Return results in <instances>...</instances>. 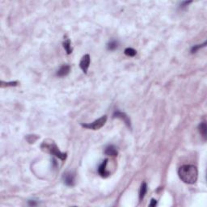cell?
<instances>
[{"label": "cell", "instance_id": "1", "mask_svg": "<svg viewBox=\"0 0 207 207\" xmlns=\"http://www.w3.org/2000/svg\"><path fill=\"white\" fill-rule=\"evenodd\" d=\"M178 175L182 181L189 185H193L197 180V168L193 165H184L179 168Z\"/></svg>", "mask_w": 207, "mask_h": 207}, {"label": "cell", "instance_id": "2", "mask_svg": "<svg viewBox=\"0 0 207 207\" xmlns=\"http://www.w3.org/2000/svg\"><path fill=\"white\" fill-rule=\"evenodd\" d=\"M41 148L45 150V151L50 153L51 155L58 157L60 160H65L66 159V154L61 152L57 145L53 141H50L49 142H48L47 141H44L43 144L41 145Z\"/></svg>", "mask_w": 207, "mask_h": 207}, {"label": "cell", "instance_id": "3", "mask_svg": "<svg viewBox=\"0 0 207 207\" xmlns=\"http://www.w3.org/2000/svg\"><path fill=\"white\" fill-rule=\"evenodd\" d=\"M106 121H107V116H103L100 118H99L93 122H91V123L84 124V125H83V126L87 128V129L93 130H100V128H102L105 125V124L106 123Z\"/></svg>", "mask_w": 207, "mask_h": 207}, {"label": "cell", "instance_id": "4", "mask_svg": "<svg viewBox=\"0 0 207 207\" xmlns=\"http://www.w3.org/2000/svg\"><path fill=\"white\" fill-rule=\"evenodd\" d=\"M90 62H91V59H90L89 54L84 55V57L82 58V59H81V61H80V68L83 70V71H84L85 74H87L88 67H89V66H90Z\"/></svg>", "mask_w": 207, "mask_h": 207}, {"label": "cell", "instance_id": "5", "mask_svg": "<svg viewBox=\"0 0 207 207\" xmlns=\"http://www.w3.org/2000/svg\"><path fill=\"white\" fill-rule=\"evenodd\" d=\"M63 181L67 186H73L75 185V175L72 172H66L63 175Z\"/></svg>", "mask_w": 207, "mask_h": 207}, {"label": "cell", "instance_id": "6", "mask_svg": "<svg viewBox=\"0 0 207 207\" xmlns=\"http://www.w3.org/2000/svg\"><path fill=\"white\" fill-rule=\"evenodd\" d=\"M113 116H114V117H116V118H119L121 120H122L129 127H131L130 120V118L128 117L127 115L125 113H122V112H120V111H116V112L114 113V114H113Z\"/></svg>", "mask_w": 207, "mask_h": 207}, {"label": "cell", "instance_id": "7", "mask_svg": "<svg viewBox=\"0 0 207 207\" xmlns=\"http://www.w3.org/2000/svg\"><path fill=\"white\" fill-rule=\"evenodd\" d=\"M107 164H108V160H105V161H103V163L99 166L98 172L102 177H107V176H109V172L108 171H106Z\"/></svg>", "mask_w": 207, "mask_h": 207}, {"label": "cell", "instance_id": "8", "mask_svg": "<svg viewBox=\"0 0 207 207\" xmlns=\"http://www.w3.org/2000/svg\"><path fill=\"white\" fill-rule=\"evenodd\" d=\"M70 66L69 65H63L60 67L57 72V75L59 77H65L70 73Z\"/></svg>", "mask_w": 207, "mask_h": 207}, {"label": "cell", "instance_id": "9", "mask_svg": "<svg viewBox=\"0 0 207 207\" xmlns=\"http://www.w3.org/2000/svg\"><path fill=\"white\" fill-rule=\"evenodd\" d=\"M105 154L109 156H116L117 155V150L113 145L109 146L108 147H106Z\"/></svg>", "mask_w": 207, "mask_h": 207}, {"label": "cell", "instance_id": "10", "mask_svg": "<svg viewBox=\"0 0 207 207\" xmlns=\"http://www.w3.org/2000/svg\"><path fill=\"white\" fill-rule=\"evenodd\" d=\"M146 192H147V185H146V183H142L141 188H140V190H139V199H140V201H142L144 198Z\"/></svg>", "mask_w": 207, "mask_h": 207}, {"label": "cell", "instance_id": "11", "mask_svg": "<svg viewBox=\"0 0 207 207\" xmlns=\"http://www.w3.org/2000/svg\"><path fill=\"white\" fill-rule=\"evenodd\" d=\"M198 129H199V132H200L201 135L202 136V138H204V139H206V122H201V123L199 125V127H198Z\"/></svg>", "mask_w": 207, "mask_h": 207}, {"label": "cell", "instance_id": "12", "mask_svg": "<svg viewBox=\"0 0 207 207\" xmlns=\"http://www.w3.org/2000/svg\"><path fill=\"white\" fill-rule=\"evenodd\" d=\"M63 47L65 49V50L66 51L67 54H70L72 53V48H71V45H70V39L65 40V41L63 42Z\"/></svg>", "mask_w": 207, "mask_h": 207}, {"label": "cell", "instance_id": "13", "mask_svg": "<svg viewBox=\"0 0 207 207\" xmlns=\"http://www.w3.org/2000/svg\"><path fill=\"white\" fill-rule=\"evenodd\" d=\"M108 49L109 50H115L118 47V41L116 40H112L108 44Z\"/></svg>", "mask_w": 207, "mask_h": 207}, {"label": "cell", "instance_id": "14", "mask_svg": "<svg viewBox=\"0 0 207 207\" xmlns=\"http://www.w3.org/2000/svg\"><path fill=\"white\" fill-rule=\"evenodd\" d=\"M137 54V52L133 48H126L125 49V54L128 57H135Z\"/></svg>", "mask_w": 207, "mask_h": 207}, {"label": "cell", "instance_id": "15", "mask_svg": "<svg viewBox=\"0 0 207 207\" xmlns=\"http://www.w3.org/2000/svg\"><path fill=\"white\" fill-rule=\"evenodd\" d=\"M206 42L205 41V42H204V44H202V45H194V46H193V47H192V49H191V53H192V54L196 53L197 51L198 50V49H200L201 48L206 46Z\"/></svg>", "mask_w": 207, "mask_h": 207}, {"label": "cell", "instance_id": "16", "mask_svg": "<svg viewBox=\"0 0 207 207\" xmlns=\"http://www.w3.org/2000/svg\"><path fill=\"white\" fill-rule=\"evenodd\" d=\"M157 204V201L156 200H155V199H151V203H150V206H155Z\"/></svg>", "mask_w": 207, "mask_h": 207}, {"label": "cell", "instance_id": "17", "mask_svg": "<svg viewBox=\"0 0 207 207\" xmlns=\"http://www.w3.org/2000/svg\"><path fill=\"white\" fill-rule=\"evenodd\" d=\"M189 3H191V2H184V3H181L182 7H187V5H189Z\"/></svg>", "mask_w": 207, "mask_h": 207}, {"label": "cell", "instance_id": "18", "mask_svg": "<svg viewBox=\"0 0 207 207\" xmlns=\"http://www.w3.org/2000/svg\"><path fill=\"white\" fill-rule=\"evenodd\" d=\"M29 204L31 205V206H36V203L35 202V201H29Z\"/></svg>", "mask_w": 207, "mask_h": 207}]
</instances>
